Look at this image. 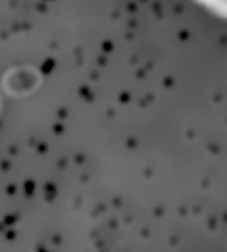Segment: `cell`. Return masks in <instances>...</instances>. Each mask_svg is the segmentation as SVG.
<instances>
[{"mask_svg": "<svg viewBox=\"0 0 227 252\" xmlns=\"http://www.w3.org/2000/svg\"><path fill=\"white\" fill-rule=\"evenodd\" d=\"M214 14L227 19V0H195Z\"/></svg>", "mask_w": 227, "mask_h": 252, "instance_id": "obj_1", "label": "cell"}]
</instances>
